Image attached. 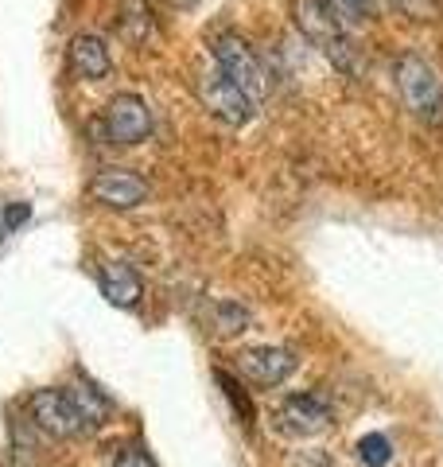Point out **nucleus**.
<instances>
[{"mask_svg": "<svg viewBox=\"0 0 443 467\" xmlns=\"http://www.w3.org/2000/svg\"><path fill=\"white\" fill-rule=\"evenodd\" d=\"M288 12H292L295 32L312 43V47L327 58L335 70H343V75H354V70H358V55H354V43H350V27L338 20L323 0H288Z\"/></svg>", "mask_w": 443, "mask_h": 467, "instance_id": "1", "label": "nucleus"}, {"mask_svg": "<svg viewBox=\"0 0 443 467\" xmlns=\"http://www.w3.org/2000/svg\"><path fill=\"white\" fill-rule=\"evenodd\" d=\"M397 90H401L405 109L417 117L420 125L439 129L443 125V78L436 75V67L420 58L417 51H405L393 67Z\"/></svg>", "mask_w": 443, "mask_h": 467, "instance_id": "2", "label": "nucleus"}, {"mask_svg": "<svg viewBox=\"0 0 443 467\" xmlns=\"http://www.w3.org/2000/svg\"><path fill=\"white\" fill-rule=\"evenodd\" d=\"M211 58H214V67L222 70V75L253 101H261L264 94H269V70H264L261 55L249 47L238 32H218L211 39Z\"/></svg>", "mask_w": 443, "mask_h": 467, "instance_id": "3", "label": "nucleus"}, {"mask_svg": "<svg viewBox=\"0 0 443 467\" xmlns=\"http://www.w3.org/2000/svg\"><path fill=\"white\" fill-rule=\"evenodd\" d=\"M152 109L140 94H113L106 113H101V137L106 144H117V149H137L152 137Z\"/></svg>", "mask_w": 443, "mask_h": 467, "instance_id": "4", "label": "nucleus"}, {"mask_svg": "<svg viewBox=\"0 0 443 467\" xmlns=\"http://www.w3.org/2000/svg\"><path fill=\"white\" fill-rule=\"evenodd\" d=\"M195 94H199V101H202V109L211 113L214 121H222V125L242 129V125L253 121L257 101L249 98V94H242L238 86H233L226 75H222L218 67H214V70H202V75L195 78Z\"/></svg>", "mask_w": 443, "mask_h": 467, "instance_id": "5", "label": "nucleus"}, {"mask_svg": "<svg viewBox=\"0 0 443 467\" xmlns=\"http://www.w3.org/2000/svg\"><path fill=\"white\" fill-rule=\"evenodd\" d=\"M27 417H32V425L39 432L55 436V441H74V436H86V420L78 417V409H74L70 393L63 386H47V389H32V398H27Z\"/></svg>", "mask_w": 443, "mask_h": 467, "instance_id": "6", "label": "nucleus"}, {"mask_svg": "<svg viewBox=\"0 0 443 467\" xmlns=\"http://www.w3.org/2000/svg\"><path fill=\"white\" fill-rule=\"evenodd\" d=\"M86 195L106 211H137L152 199V187L132 168H98L90 175V183H86Z\"/></svg>", "mask_w": 443, "mask_h": 467, "instance_id": "7", "label": "nucleus"}, {"mask_svg": "<svg viewBox=\"0 0 443 467\" xmlns=\"http://www.w3.org/2000/svg\"><path fill=\"white\" fill-rule=\"evenodd\" d=\"M233 367L245 382H253L261 389H273V386H284L288 378L295 374V350L288 347H249L233 358Z\"/></svg>", "mask_w": 443, "mask_h": 467, "instance_id": "8", "label": "nucleus"}, {"mask_svg": "<svg viewBox=\"0 0 443 467\" xmlns=\"http://www.w3.org/2000/svg\"><path fill=\"white\" fill-rule=\"evenodd\" d=\"M331 405L327 398H319V393H292V398L280 405V429L292 432V436H315L331 425Z\"/></svg>", "mask_w": 443, "mask_h": 467, "instance_id": "9", "label": "nucleus"}, {"mask_svg": "<svg viewBox=\"0 0 443 467\" xmlns=\"http://www.w3.org/2000/svg\"><path fill=\"white\" fill-rule=\"evenodd\" d=\"M67 58H70V70H74V75H78L82 82H106L109 70H113L109 43H106V36H98V32H78V36H70Z\"/></svg>", "mask_w": 443, "mask_h": 467, "instance_id": "10", "label": "nucleus"}, {"mask_svg": "<svg viewBox=\"0 0 443 467\" xmlns=\"http://www.w3.org/2000/svg\"><path fill=\"white\" fill-rule=\"evenodd\" d=\"M98 288L101 296H106L113 308H137V304L144 300V281L140 273L125 265V261H101L98 265Z\"/></svg>", "mask_w": 443, "mask_h": 467, "instance_id": "11", "label": "nucleus"}, {"mask_svg": "<svg viewBox=\"0 0 443 467\" xmlns=\"http://www.w3.org/2000/svg\"><path fill=\"white\" fill-rule=\"evenodd\" d=\"M117 36H121L129 47H144V43L156 39V12L148 0H117Z\"/></svg>", "mask_w": 443, "mask_h": 467, "instance_id": "12", "label": "nucleus"}, {"mask_svg": "<svg viewBox=\"0 0 443 467\" xmlns=\"http://www.w3.org/2000/svg\"><path fill=\"white\" fill-rule=\"evenodd\" d=\"M67 393H70V401H74V409H78V417L86 420V429H101L106 425V420L113 417V401L106 398V393H101L94 382H70V386H63Z\"/></svg>", "mask_w": 443, "mask_h": 467, "instance_id": "13", "label": "nucleus"}, {"mask_svg": "<svg viewBox=\"0 0 443 467\" xmlns=\"http://www.w3.org/2000/svg\"><path fill=\"white\" fill-rule=\"evenodd\" d=\"M249 324H253V316H249L245 304H238V300H214L211 304V327L218 335H242Z\"/></svg>", "mask_w": 443, "mask_h": 467, "instance_id": "14", "label": "nucleus"}, {"mask_svg": "<svg viewBox=\"0 0 443 467\" xmlns=\"http://www.w3.org/2000/svg\"><path fill=\"white\" fill-rule=\"evenodd\" d=\"M346 27H362L377 16V0H323Z\"/></svg>", "mask_w": 443, "mask_h": 467, "instance_id": "15", "label": "nucleus"}, {"mask_svg": "<svg viewBox=\"0 0 443 467\" xmlns=\"http://www.w3.org/2000/svg\"><path fill=\"white\" fill-rule=\"evenodd\" d=\"M358 460L366 467H386L393 460V444H389V436L386 432H366L362 441H358Z\"/></svg>", "mask_w": 443, "mask_h": 467, "instance_id": "16", "label": "nucleus"}, {"mask_svg": "<svg viewBox=\"0 0 443 467\" xmlns=\"http://www.w3.org/2000/svg\"><path fill=\"white\" fill-rule=\"evenodd\" d=\"M214 378H218V386L222 389H226V398L233 401V409H238V417L245 420V425H249V420H253V405H249V398H245V393H242V386L238 382H233V378L226 374V370H214Z\"/></svg>", "mask_w": 443, "mask_h": 467, "instance_id": "17", "label": "nucleus"}, {"mask_svg": "<svg viewBox=\"0 0 443 467\" xmlns=\"http://www.w3.org/2000/svg\"><path fill=\"white\" fill-rule=\"evenodd\" d=\"M109 467H156V460L148 456V448H144V444L129 441V444L117 448V456H113V463H109Z\"/></svg>", "mask_w": 443, "mask_h": 467, "instance_id": "18", "label": "nucleus"}, {"mask_svg": "<svg viewBox=\"0 0 443 467\" xmlns=\"http://www.w3.org/2000/svg\"><path fill=\"white\" fill-rule=\"evenodd\" d=\"M175 5H180V8H191V5H195V0H175Z\"/></svg>", "mask_w": 443, "mask_h": 467, "instance_id": "19", "label": "nucleus"}]
</instances>
